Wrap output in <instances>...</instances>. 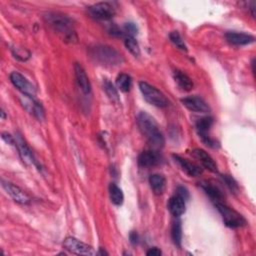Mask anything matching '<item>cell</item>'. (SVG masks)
Wrapping results in <instances>:
<instances>
[{"label": "cell", "instance_id": "obj_14", "mask_svg": "<svg viewBox=\"0 0 256 256\" xmlns=\"http://www.w3.org/2000/svg\"><path fill=\"white\" fill-rule=\"evenodd\" d=\"M174 161L177 163V165L180 167V169L185 172L188 176L191 177H197L202 174V169L197 164L189 161L188 159H185L179 155H173Z\"/></svg>", "mask_w": 256, "mask_h": 256}, {"label": "cell", "instance_id": "obj_15", "mask_svg": "<svg viewBox=\"0 0 256 256\" xmlns=\"http://www.w3.org/2000/svg\"><path fill=\"white\" fill-rule=\"evenodd\" d=\"M74 72H75V78H76V82L79 89L85 95H89L91 93V83L82 65H80L79 63H75Z\"/></svg>", "mask_w": 256, "mask_h": 256}, {"label": "cell", "instance_id": "obj_23", "mask_svg": "<svg viewBox=\"0 0 256 256\" xmlns=\"http://www.w3.org/2000/svg\"><path fill=\"white\" fill-rule=\"evenodd\" d=\"M103 89H104L106 95L108 96V98L112 102H114L116 104H118L120 102L117 88L114 86V84L110 80L104 79V81H103Z\"/></svg>", "mask_w": 256, "mask_h": 256}, {"label": "cell", "instance_id": "obj_12", "mask_svg": "<svg viewBox=\"0 0 256 256\" xmlns=\"http://www.w3.org/2000/svg\"><path fill=\"white\" fill-rule=\"evenodd\" d=\"M182 104L190 111L197 113H208L210 111V107L207 102L197 95L187 96L181 99Z\"/></svg>", "mask_w": 256, "mask_h": 256}, {"label": "cell", "instance_id": "obj_32", "mask_svg": "<svg viewBox=\"0 0 256 256\" xmlns=\"http://www.w3.org/2000/svg\"><path fill=\"white\" fill-rule=\"evenodd\" d=\"M176 194L179 195L180 197H182L185 201L189 198V192L184 186H178L176 188Z\"/></svg>", "mask_w": 256, "mask_h": 256}, {"label": "cell", "instance_id": "obj_25", "mask_svg": "<svg viewBox=\"0 0 256 256\" xmlns=\"http://www.w3.org/2000/svg\"><path fill=\"white\" fill-rule=\"evenodd\" d=\"M132 85V79L130 75L126 73H120L116 78V86L122 92H128Z\"/></svg>", "mask_w": 256, "mask_h": 256}, {"label": "cell", "instance_id": "obj_16", "mask_svg": "<svg viewBox=\"0 0 256 256\" xmlns=\"http://www.w3.org/2000/svg\"><path fill=\"white\" fill-rule=\"evenodd\" d=\"M191 155L195 159H197L205 169H207L211 172H217L216 162L205 150L200 149V148H195L191 151Z\"/></svg>", "mask_w": 256, "mask_h": 256}, {"label": "cell", "instance_id": "obj_17", "mask_svg": "<svg viewBox=\"0 0 256 256\" xmlns=\"http://www.w3.org/2000/svg\"><path fill=\"white\" fill-rule=\"evenodd\" d=\"M225 39L230 44L236 45V46L247 45V44L253 43L255 41L254 36H252L251 34H247V33H244V32H235V31L226 32L225 33Z\"/></svg>", "mask_w": 256, "mask_h": 256}, {"label": "cell", "instance_id": "obj_13", "mask_svg": "<svg viewBox=\"0 0 256 256\" xmlns=\"http://www.w3.org/2000/svg\"><path fill=\"white\" fill-rule=\"evenodd\" d=\"M162 161V156L158 152V150L155 149H148L140 153L138 156V164L141 167L144 168H149V167H154L157 166L161 163Z\"/></svg>", "mask_w": 256, "mask_h": 256}, {"label": "cell", "instance_id": "obj_19", "mask_svg": "<svg viewBox=\"0 0 256 256\" xmlns=\"http://www.w3.org/2000/svg\"><path fill=\"white\" fill-rule=\"evenodd\" d=\"M201 188L203 189V191L205 192V194L214 202H224V194L223 192L219 189V187H217L216 185L208 182V181H203L200 184Z\"/></svg>", "mask_w": 256, "mask_h": 256}, {"label": "cell", "instance_id": "obj_18", "mask_svg": "<svg viewBox=\"0 0 256 256\" xmlns=\"http://www.w3.org/2000/svg\"><path fill=\"white\" fill-rule=\"evenodd\" d=\"M24 96V95H23ZM23 106L31 113L33 114L37 119L39 120H42L45 116V113H44V109L41 105V103L37 102L34 98H31V97H27V96H24V100L21 101Z\"/></svg>", "mask_w": 256, "mask_h": 256}, {"label": "cell", "instance_id": "obj_29", "mask_svg": "<svg viewBox=\"0 0 256 256\" xmlns=\"http://www.w3.org/2000/svg\"><path fill=\"white\" fill-rule=\"evenodd\" d=\"M222 179L224 181V183L226 184V186L233 192V193H237L239 190V186L237 184V182L235 181V179L230 176V175H222Z\"/></svg>", "mask_w": 256, "mask_h": 256}, {"label": "cell", "instance_id": "obj_26", "mask_svg": "<svg viewBox=\"0 0 256 256\" xmlns=\"http://www.w3.org/2000/svg\"><path fill=\"white\" fill-rule=\"evenodd\" d=\"M171 238L173 243L180 247L181 246V242H182V225H181V221L180 220H176L172 223V227H171Z\"/></svg>", "mask_w": 256, "mask_h": 256}, {"label": "cell", "instance_id": "obj_6", "mask_svg": "<svg viewBox=\"0 0 256 256\" xmlns=\"http://www.w3.org/2000/svg\"><path fill=\"white\" fill-rule=\"evenodd\" d=\"M213 122L214 121L211 116H204L196 121L195 127H196L197 133H198L199 137L201 138L202 142L208 147L216 148L218 146L217 141L209 135V131L213 125Z\"/></svg>", "mask_w": 256, "mask_h": 256}, {"label": "cell", "instance_id": "obj_24", "mask_svg": "<svg viewBox=\"0 0 256 256\" xmlns=\"http://www.w3.org/2000/svg\"><path fill=\"white\" fill-rule=\"evenodd\" d=\"M109 196H110L111 202L117 206L121 205L124 201L123 192L121 188H119L115 183H111L109 185Z\"/></svg>", "mask_w": 256, "mask_h": 256}, {"label": "cell", "instance_id": "obj_33", "mask_svg": "<svg viewBox=\"0 0 256 256\" xmlns=\"http://www.w3.org/2000/svg\"><path fill=\"white\" fill-rule=\"evenodd\" d=\"M2 139L7 142L8 144H14L15 145V137L11 136L8 133H2Z\"/></svg>", "mask_w": 256, "mask_h": 256}, {"label": "cell", "instance_id": "obj_28", "mask_svg": "<svg viewBox=\"0 0 256 256\" xmlns=\"http://www.w3.org/2000/svg\"><path fill=\"white\" fill-rule=\"evenodd\" d=\"M169 39L170 41L180 50L182 51H187V46L183 40V38L181 37V35L179 34L178 31H172L169 33Z\"/></svg>", "mask_w": 256, "mask_h": 256}, {"label": "cell", "instance_id": "obj_27", "mask_svg": "<svg viewBox=\"0 0 256 256\" xmlns=\"http://www.w3.org/2000/svg\"><path fill=\"white\" fill-rule=\"evenodd\" d=\"M124 44L132 55H134L135 57H138L140 55V47L134 37H125Z\"/></svg>", "mask_w": 256, "mask_h": 256}, {"label": "cell", "instance_id": "obj_34", "mask_svg": "<svg viewBox=\"0 0 256 256\" xmlns=\"http://www.w3.org/2000/svg\"><path fill=\"white\" fill-rule=\"evenodd\" d=\"M148 256H159L162 254L161 250H159L157 247H153V248H150L147 253H146Z\"/></svg>", "mask_w": 256, "mask_h": 256}, {"label": "cell", "instance_id": "obj_4", "mask_svg": "<svg viewBox=\"0 0 256 256\" xmlns=\"http://www.w3.org/2000/svg\"><path fill=\"white\" fill-rule=\"evenodd\" d=\"M215 207L219 211L224 224L230 228H239L246 225L245 218L233 208L226 205L224 202L214 203Z\"/></svg>", "mask_w": 256, "mask_h": 256}, {"label": "cell", "instance_id": "obj_35", "mask_svg": "<svg viewBox=\"0 0 256 256\" xmlns=\"http://www.w3.org/2000/svg\"><path fill=\"white\" fill-rule=\"evenodd\" d=\"M129 239H130V242L132 244H137L138 243V240H139V237H138V234L135 232V231H132L129 235Z\"/></svg>", "mask_w": 256, "mask_h": 256}, {"label": "cell", "instance_id": "obj_21", "mask_svg": "<svg viewBox=\"0 0 256 256\" xmlns=\"http://www.w3.org/2000/svg\"><path fill=\"white\" fill-rule=\"evenodd\" d=\"M149 184L155 195H162L166 189V179L161 174L150 175Z\"/></svg>", "mask_w": 256, "mask_h": 256}, {"label": "cell", "instance_id": "obj_2", "mask_svg": "<svg viewBox=\"0 0 256 256\" xmlns=\"http://www.w3.org/2000/svg\"><path fill=\"white\" fill-rule=\"evenodd\" d=\"M44 18L47 24L57 32L64 41L74 42L77 40L72 20L68 16L58 12H48Z\"/></svg>", "mask_w": 256, "mask_h": 256}, {"label": "cell", "instance_id": "obj_11", "mask_svg": "<svg viewBox=\"0 0 256 256\" xmlns=\"http://www.w3.org/2000/svg\"><path fill=\"white\" fill-rule=\"evenodd\" d=\"M1 185L2 188L6 191V193L17 203L22 204V205H26L30 203V197L27 195L26 192H24L20 187H18L17 185L8 182V181H1Z\"/></svg>", "mask_w": 256, "mask_h": 256}, {"label": "cell", "instance_id": "obj_22", "mask_svg": "<svg viewBox=\"0 0 256 256\" xmlns=\"http://www.w3.org/2000/svg\"><path fill=\"white\" fill-rule=\"evenodd\" d=\"M173 78L177 85L184 91H190L193 89V81L191 78L181 70H175L173 72Z\"/></svg>", "mask_w": 256, "mask_h": 256}, {"label": "cell", "instance_id": "obj_31", "mask_svg": "<svg viewBox=\"0 0 256 256\" xmlns=\"http://www.w3.org/2000/svg\"><path fill=\"white\" fill-rule=\"evenodd\" d=\"M138 32V28L136 24L132 22H128L123 27V33L126 35V37H134Z\"/></svg>", "mask_w": 256, "mask_h": 256}, {"label": "cell", "instance_id": "obj_30", "mask_svg": "<svg viewBox=\"0 0 256 256\" xmlns=\"http://www.w3.org/2000/svg\"><path fill=\"white\" fill-rule=\"evenodd\" d=\"M13 55L15 58H17L20 61H26L30 57V52L24 48H14L13 49Z\"/></svg>", "mask_w": 256, "mask_h": 256}, {"label": "cell", "instance_id": "obj_1", "mask_svg": "<svg viewBox=\"0 0 256 256\" xmlns=\"http://www.w3.org/2000/svg\"><path fill=\"white\" fill-rule=\"evenodd\" d=\"M137 125L152 149L159 150L164 146L165 140L155 119L145 111L137 115Z\"/></svg>", "mask_w": 256, "mask_h": 256}, {"label": "cell", "instance_id": "obj_8", "mask_svg": "<svg viewBox=\"0 0 256 256\" xmlns=\"http://www.w3.org/2000/svg\"><path fill=\"white\" fill-rule=\"evenodd\" d=\"M63 247L70 253L77 255H96L98 254L91 246L88 244L74 238L67 237L63 242Z\"/></svg>", "mask_w": 256, "mask_h": 256}, {"label": "cell", "instance_id": "obj_36", "mask_svg": "<svg viewBox=\"0 0 256 256\" xmlns=\"http://www.w3.org/2000/svg\"><path fill=\"white\" fill-rule=\"evenodd\" d=\"M1 116H2V119L5 118V114H4V111H3V110H1Z\"/></svg>", "mask_w": 256, "mask_h": 256}, {"label": "cell", "instance_id": "obj_7", "mask_svg": "<svg viewBox=\"0 0 256 256\" xmlns=\"http://www.w3.org/2000/svg\"><path fill=\"white\" fill-rule=\"evenodd\" d=\"M15 146L17 147L18 153H19L21 159L23 160V162H25L26 164L35 166L37 169H40V165H39L38 161L36 160L32 150L30 149V147L28 146L25 139L22 137V135L20 133H16V135H15Z\"/></svg>", "mask_w": 256, "mask_h": 256}, {"label": "cell", "instance_id": "obj_20", "mask_svg": "<svg viewBox=\"0 0 256 256\" xmlns=\"http://www.w3.org/2000/svg\"><path fill=\"white\" fill-rule=\"evenodd\" d=\"M167 207L173 216L179 217L185 212V200L179 195L175 194L168 200Z\"/></svg>", "mask_w": 256, "mask_h": 256}, {"label": "cell", "instance_id": "obj_9", "mask_svg": "<svg viewBox=\"0 0 256 256\" xmlns=\"http://www.w3.org/2000/svg\"><path fill=\"white\" fill-rule=\"evenodd\" d=\"M89 15L97 20H109L115 14L114 7L108 2L95 3L87 8Z\"/></svg>", "mask_w": 256, "mask_h": 256}, {"label": "cell", "instance_id": "obj_5", "mask_svg": "<svg viewBox=\"0 0 256 256\" xmlns=\"http://www.w3.org/2000/svg\"><path fill=\"white\" fill-rule=\"evenodd\" d=\"M139 89L143 95V98L151 105L163 108L168 106V99L166 96L156 87L150 85L147 82H139Z\"/></svg>", "mask_w": 256, "mask_h": 256}, {"label": "cell", "instance_id": "obj_10", "mask_svg": "<svg viewBox=\"0 0 256 256\" xmlns=\"http://www.w3.org/2000/svg\"><path fill=\"white\" fill-rule=\"evenodd\" d=\"M10 81L24 96L31 97V98L35 97V94H36L35 87L21 73L16 71L12 72L10 74Z\"/></svg>", "mask_w": 256, "mask_h": 256}, {"label": "cell", "instance_id": "obj_3", "mask_svg": "<svg viewBox=\"0 0 256 256\" xmlns=\"http://www.w3.org/2000/svg\"><path fill=\"white\" fill-rule=\"evenodd\" d=\"M89 53L96 62L105 66H117L123 62L122 55L108 45H95L90 48Z\"/></svg>", "mask_w": 256, "mask_h": 256}]
</instances>
